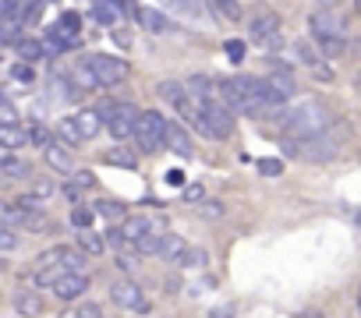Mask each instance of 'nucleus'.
Listing matches in <instances>:
<instances>
[{
    "instance_id": "obj_36",
    "label": "nucleus",
    "mask_w": 361,
    "mask_h": 318,
    "mask_svg": "<svg viewBox=\"0 0 361 318\" xmlns=\"http://www.w3.org/2000/svg\"><path fill=\"white\" fill-rule=\"evenodd\" d=\"M11 78H15V82H25V85H33V78H36L33 64H28V68H25V64H15V68H11Z\"/></svg>"
},
{
    "instance_id": "obj_40",
    "label": "nucleus",
    "mask_w": 361,
    "mask_h": 318,
    "mask_svg": "<svg viewBox=\"0 0 361 318\" xmlns=\"http://www.w3.org/2000/svg\"><path fill=\"white\" fill-rule=\"evenodd\" d=\"M163 180H167V187H188L185 184V170H167Z\"/></svg>"
},
{
    "instance_id": "obj_24",
    "label": "nucleus",
    "mask_w": 361,
    "mask_h": 318,
    "mask_svg": "<svg viewBox=\"0 0 361 318\" xmlns=\"http://www.w3.org/2000/svg\"><path fill=\"white\" fill-rule=\"evenodd\" d=\"M57 135L64 138V142H71V145H82V142H85L82 131H78V120H75V117H60V120H57Z\"/></svg>"
},
{
    "instance_id": "obj_10",
    "label": "nucleus",
    "mask_w": 361,
    "mask_h": 318,
    "mask_svg": "<svg viewBox=\"0 0 361 318\" xmlns=\"http://www.w3.org/2000/svg\"><path fill=\"white\" fill-rule=\"evenodd\" d=\"M110 297H113V304H120V308H128V311H149V297L142 294V286L138 283H131V279H117L113 286H110Z\"/></svg>"
},
{
    "instance_id": "obj_3",
    "label": "nucleus",
    "mask_w": 361,
    "mask_h": 318,
    "mask_svg": "<svg viewBox=\"0 0 361 318\" xmlns=\"http://www.w3.org/2000/svg\"><path fill=\"white\" fill-rule=\"evenodd\" d=\"M195 127L209 138H230L234 135V113H230V106L220 100V95L216 100H202V113H198Z\"/></svg>"
},
{
    "instance_id": "obj_31",
    "label": "nucleus",
    "mask_w": 361,
    "mask_h": 318,
    "mask_svg": "<svg viewBox=\"0 0 361 318\" xmlns=\"http://www.w3.org/2000/svg\"><path fill=\"white\" fill-rule=\"evenodd\" d=\"M185 244H188V241H180L177 234H167V241H163V251H160V254H163L167 262H177V254L185 251Z\"/></svg>"
},
{
    "instance_id": "obj_19",
    "label": "nucleus",
    "mask_w": 361,
    "mask_h": 318,
    "mask_svg": "<svg viewBox=\"0 0 361 318\" xmlns=\"http://www.w3.org/2000/svg\"><path fill=\"white\" fill-rule=\"evenodd\" d=\"M0 174H4L8 180H21V177H33V167L25 163V159H15L11 152L0 159Z\"/></svg>"
},
{
    "instance_id": "obj_20",
    "label": "nucleus",
    "mask_w": 361,
    "mask_h": 318,
    "mask_svg": "<svg viewBox=\"0 0 361 318\" xmlns=\"http://www.w3.org/2000/svg\"><path fill=\"white\" fill-rule=\"evenodd\" d=\"M174 265H177V269H202V265H205V251L195 247V244H185V251L177 254Z\"/></svg>"
},
{
    "instance_id": "obj_2",
    "label": "nucleus",
    "mask_w": 361,
    "mask_h": 318,
    "mask_svg": "<svg viewBox=\"0 0 361 318\" xmlns=\"http://www.w3.org/2000/svg\"><path fill=\"white\" fill-rule=\"evenodd\" d=\"M220 100L237 110V113H259L262 106H269V95H266V78H248V75H237L216 85Z\"/></svg>"
},
{
    "instance_id": "obj_7",
    "label": "nucleus",
    "mask_w": 361,
    "mask_h": 318,
    "mask_svg": "<svg viewBox=\"0 0 361 318\" xmlns=\"http://www.w3.org/2000/svg\"><path fill=\"white\" fill-rule=\"evenodd\" d=\"M85 64L93 68V75L100 78L103 88H113V85H120L128 78V64L120 57H113V53H93V57H85Z\"/></svg>"
},
{
    "instance_id": "obj_16",
    "label": "nucleus",
    "mask_w": 361,
    "mask_h": 318,
    "mask_svg": "<svg viewBox=\"0 0 361 318\" xmlns=\"http://www.w3.org/2000/svg\"><path fill=\"white\" fill-rule=\"evenodd\" d=\"M68 82L78 88V92H93V88H103L100 85V78L93 75V68H89V64L85 60H78L75 64V68H71V75H68Z\"/></svg>"
},
{
    "instance_id": "obj_48",
    "label": "nucleus",
    "mask_w": 361,
    "mask_h": 318,
    "mask_svg": "<svg viewBox=\"0 0 361 318\" xmlns=\"http://www.w3.org/2000/svg\"><path fill=\"white\" fill-rule=\"evenodd\" d=\"M354 8H358V18H361V0H354Z\"/></svg>"
},
{
    "instance_id": "obj_30",
    "label": "nucleus",
    "mask_w": 361,
    "mask_h": 318,
    "mask_svg": "<svg viewBox=\"0 0 361 318\" xmlns=\"http://www.w3.org/2000/svg\"><path fill=\"white\" fill-rule=\"evenodd\" d=\"M93 219H96V209H89V205H75L71 209V223L78 230H89V227H93Z\"/></svg>"
},
{
    "instance_id": "obj_13",
    "label": "nucleus",
    "mask_w": 361,
    "mask_h": 318,
    "mask_svg": "<svg viewBox=\"0 0 361 318\" xmlns=\"http://www.w3.org/2000/svg\"><path fill=\"white\" fill-rule=\"evenodd\" d=\"M167 149H170L174 156H180V159H192V156H195L192 135H188L177 120H170V127H167Z\"/></svg>"
},
{
    "instance_id": "obj_26",
    "label": "nucleus",
    "mask_w": 361,
    "mask_h": 318,
    "mask_svg": "<svg viewBox=\"0 0 361 318\" xmlns=\"http://www.w3.org/2000/svg\"><path fill=\"white\" fill-rule=\"evenodd\" d=\"M46 163H50L53 170H60V174H71V170H75L71 156H68L64 149H57V145H50V149H46Z\"/></svg>"
},
{
    "instance_id": "obj_28",
    "label": "nucleus",
    "mask_w": 361,
    "mask_h": 318,
    "mask_svg": "<svg viewBox=\"0 0 361 318\" xmlns=\"http://www.w3.org/2000/svg\"><path fill=\"white\" fill-rule=\"evenodd\" d=\"M163 241H167V234H163V230H153L149 237H142L135 247H138L142 254H160V251H163Z\"/></svg>"
},
{
    "instance_id": "obj_9",
    "label": "nucleus",
    "mask_w": 361,
    "mask_h": 318,
    "mask_svg": "<svg viewBox=\"0 0 361 318\" xmlns=\"http://www.w3.org/2000/svg\"><path fill=\"white\" fill-rule=\"evenodd\" d=\"M308 32L315 43H329V39H347V28H344V18L333 15V11H315L308 18Z\"/></svg>"
},
{
    "instance_id": "obj_37",
    "label": "nucleus",
    "mask_w": 361,
    "mask_h": 318,
    "mask_svg": "<svg viewBox=\"0 0 361 318\" xmlns=\"http://www.w3.org/2000/svg\"><path fill=\"white\" fill-rule=\"evenodd\" d=\"M319 46H322L326 57H340L347 50V39H329V43H319Z\"/></svg>"
},
{
    "instance_id": "obj_4",
    "label": "nucleus",
    "mask_w": 361,
    "mask_h": 318,
    "mask_svg": "<svg viewBox=\"0 0 361 318\" xmlns=\"http://www.w3.org/2000/svg\"><path fill=\"white\" fill-rule=\"evenodd\" d=\"M337 142L329 135H315V138H287L284 142V152L301 159V163H329L337 156Z\"/></svg>"
},
{
    "instance_id": "obj_42",
    "label": "nucleus",
    "mask_w": 361,
    "mask_h": 318,
    "mask_svg": "<svg viewBox=\"0 0 361 318\" xmlns=\"http://www.w3.org/2000/svg\"><path fill=\"white\" fill-rule=\"evenodd\" d=\"M185 198L188 202H202V184H188L185 187Z\"/></svg>"
},
{
    "instance_id": "obj_33",
    "label": "nucleus",
    "mask_w": 361,
    "mask_h": 318,
    "mask_svg": "<svg viewBox=\"0 0 361 318\" xmlns=\"http://www.w3.org/2000/svg\"><path fill=\"white\" fill-rule=\"evenodd\" d=\"M103 163H110V167H128V170H131V167H135V156L124 152V149H113V152L103 156Z\"/></svg>"
},
{
    "instance_id": "obj_14",
    "label": "nucleus",
    "mask_w": 361,
    "mask_h": 318,
    "mask_svg": "<svg viewBox=\"0 0 361 318\" xmlns=\"http://www.w3.org/2000/svg\"><path fill=\"white\" fill-rule=\"evenodd\" d=\"M117 234L124 237V244H138L142 237H149V234H153V223H149L145 216H128V219L117 227Z\"/></svg>"
},
{
    "instance_id": "obj_44",
    "label": "nucleus",
    "mask_w": 361,
    "mask_h": 318,
    "mask_svg": "<svg viewBox=\"0 0 361 318\" xmlns=\"http://www.w3.org/2000/svg\"><path fill=\"white\" fill-rule=\"evenodd\" d=\"M198 212H205V216H220L223 209H220V202H205V205H198Z\"/></svg>"
},
{
    "instance_id": "obj_6",
    "label": "nucleus",
    "mask_w": 361,
    "mask_h": 318,
    "mask_svg": "<svg viewBox=\"0 0 361 318\" xmlns=\"http://www.w3.org/2000/svg\"><path fill=\"white\" fill-rule=\"evenodd\" d=\"M100 113H103V124H107V131H110L113 138L135 135V131H138V120H142L138 106H131V103H103Z\"/></svg>"
},
{
    "instance_id": "obj_50",
    "label": "nucleus",
    "mask_w": 361,
    "mask_h": 318,
    "mask_svg": "<svg viewBox=\"0 0 361 318\" xmlns=\"http://www.w3.org/2000/svg\"><path fill=\"white\" fill-rule=\"evenodd\" d=\"M358 227H361V212H358Z\"/></svg>"
},
{
    "instance_id": "obj_35",
    "label": "nucleus",
    "mask_w": 361,
    "mask_h": 318,
    "mask_svg": "<svg viewBox=\"0 0 361 318\" xmlns=\"http://www.w3.org/2000/svg\"><path fill=\"white\" fill-rule=\"evenodd\" d=\"M68 318H103V308H100V304H93V301H85V304H78Z\"/></svg>"
},
{
    "instance_id": "obj_27",
    "label": "nucleus",
    "mask_w": 361,
    "mask_h": 318,
    "mask_svg": "<svg viewBox=\"0 0 361 318\" xmlns=\"http://www.w3.org/2000/svg\"><path fill=\"white\" fill-rule=\"evenodd\" d=\"M209 4H213L216 18H223V21H237L241 18V4H237V0H209Z\"/></svg>"
},
{
    "instance_id": "obj_23",
    "label": "nucleus",
    "mask_w": 361,
    "mask_h": 318,
    "mask_svg": "<svg viewBox=\"0 0 361 318\" xmlns=\"http://www.w3.org/2000/svg\"><path fill=\"white\" fill-rule=\"evenodd\" d=\"M103 247H107V241L100 237V234H93V230H82L78 234V251H85V254H103Z\"/></svg>"
},
{
    "instance_id": "obj_38",
    "label": "nucleus",
    "mask_w": 361,
    "mask_h": 318,
    "mask_svg": "<svg viewBox=\"0 0 361 318\" xmlns=\"http://www.w3.org/2000/svg\"><path fill=\"white\" fill-rule=\"evenodd\" d=\"M227 57L234 64H241V60H245V43H241V39H227Z\"/></svg>"
},
{
    "instance_id": "obj_15",
    "label": "nucleus",
    "mask_w": 361,
    "mask_h": 318,
    "mask_svg": "<svg viewBox=\"0 0 361 318\" xmlns=\"http://www.w3.org/2000/svg\"><path fill=\"white\" fill-rule=\"evenodd\" d=\"M135 21H138L145 32H167V28H170V18H167L163 11L145 8V4H138V8H135Z\"/></svg>"
},
{
    "instance_id": "obj_41",
    "label": "nucleus",
    "mask_w": 361,
    "mask_h": 318,
    "mask_svg": "<svg viewBox=\"0 0 361 318\" xmlns=\"http://www.w3.org/2000/svg\"><path fill=\"white\" fill-rule=\"evenodd\" d=\"M33 145H43V149H50L53 142H50V135L43 131V127H33Z\"/></svg>"
},
{
    "instance_id": "obj_1",
    "label": "nucleus",
    "mask_w": 361,
    "mask_h": 318,
    "mask_svg": "<svg viewBox=\"0 0 361 318\" xmlns=\"http://www.w3.org/2000/svg\"><path fill=\"white\" fill-rule=\"evenodd\" d=\"M333 110L319 100H305L290 110H284V135L287 138H315V135H326L333 127Z\"/></svg>"
},
{
    "instance_id": "obj_25",
    "label": "nucleus",
    "mask_w": 361,
    "mask_h": 318,
    "mask_svg": "<svg viewBox=\"0 0 361 318\" xmlns=\"http://www.w3.org/2000/svg\"><path fill=\"white\" fill-rule=\"evenodd\" d=\"M96 212H100L103 219H110V223H124V219H128V209L120 205V202H110V198L96 202Z\"/></svg>"
},
{
    "instance_id": "obj_49",
    "label": "nucleus",
    "mask_w": 361,
    "mask_h": 318,
    "mask_svg": "<svg viewBox=\"0 0 361 318\" xmlns=\"http://www.w3.org/2000/svg\"><path fill=\"white\" fill-rule=\"evenodd\" d=\"M358 308H361V286H358Z\"/></svg>"
},
{
    "instance_id": "obj_17",
    "label": "nucleus",
    "mask_w": 361,
    "mask_h": 318,
    "mask_svg": "<svg viewBox=\"0 0 361 318\" xmlns=\"http://www.w3.org/2000/svg\"><path fill=\"white\" fill-rule=\"evenodd\" d=\"M75 120H78V131H82L85 142H89V138H96V135H100V127H107L100 110H82V113H75Z\"/></svg>"
},
{
    "instance_id": "obj_39",
    "label": "nucleus",
    "mask_w": 361,
    "mask_h": 318,
    "mask_svg": "<svg viewBox=\"0 0 361 318\" xmlns=\"http://www.w3.org/2000/svg\"><path fill=\"white\" fill-rule=\"evenodd\" d=\"M15 244H18L15 230H11V227H4V230H0V251H15Z\"/></svg>"
},
{
    "instance_id": "obj_18",
    "label": "nucleus",
    "mask_w": 361,
    "mask_h": 318,
    "mask_svg": "<svg viewBox=\"0 0 361 318\" xmlns=\"http://www.w3.org/2000/svg\"><path fill=\"white\" fill-rule=\"evenodd\" d=\"M33 142V131L28 127H0V145H4L8 152H15V149H21V145H28Z\"/></svg>"
},
{
    "instance_id": "obj_45",
    "label": "nucleus",
    "mask_w": 361,
    "mask_h": 318,
    "mask_svg": "<svg viewBox=\"0 0 361 318\" xmlns=\"http://www.w3.org/2000/svg\"><path fill=\"white\" fill-rule=\"evenodd\" d=\"M33 195H36V198H50V195H53V184H36Z\"/></svg>"
},
{
    "instance_id": "obj_8",
    "label": "nucleus",
    "mask_w": 361,
    "mask_h": 318,
    "mask_svg": "<svg viewBox=\"0 0 361 318\" xmlns=\"http://www.w3.org/2000/svg\"><path fill=\"white\" fill-rule=\"evenodd\" d=\"M248 32L255 36V43L262 46H277L280 43V15L277 11H269V8H259L248 21Z\"/></svg>"
},
{
    "instance_id": "obj_12",
    "label": "nucleus",
    "mask_w": 361,
    "mask_h": 318,
    "mask_svg": "<svg viewBox=\"0 0 361 318\" xmlns=\"http://www.w3.org/2000/svg\"><path fill=\"white\" fill-rule=\"evenodd\" d=\"M297 92V82L290 71H273L266 78V95H269V106H277V103H287L290 95Z\"/></svg>"
},
{
    "instance_id": "obj_22",
    "label": "nucleus",
    "mask_w": 361,
    "mask_h": 318,
    "mask_svg": "<svg viewBox=\"0 0 361 318\" xmlns=\"http://www.w3.org/2000/svg\"><path fill=\"white\" fill-rule=\"evenodd\" d=\"M15 50H18V57H21V60H28V64H36V60H43V57L50 53V50H46V43H39V39H21Z\"/></svg>"
},
{
    "instance_id": "obj_34",
    "label": "nucleus",
    "mask_w": 361,
    "mask_h": 318,
    "mask_svg": "<svg viewBox=\"0 0 361 318\" xmlns=\"http://www.w3.org/2000/svg\"><path fill=\"white\" fill-rule=\"evenodd\" d=\"M255 170H259L262 177H280V174H284V163H280V159H259Z\"/></svg>"
},
{
    "instance_id": "obj_21",
    "label": "nucleus",
    "mask_w": 361,
    "mask_h": 318,
    "mask_svg": "<svg viewBox=\"0 0 361 318\" xmlns=\"http://www.w3.org/2000/svg\"><path fill=\"white\" fill-rule=\"evenodd\" d=\"M15 308H18V315H39L43 311V301H39V294L36 290H21V294H15Z\"/></svg>"
},
{
    "instance_id": "obj_46",
    "label": "nucleus",
    "mask_w": 361,
    "mask_h": 318,
    "mask_svg": "<svg viewBox=\"0 0 361 318\" xmlns=\"http://www.w3.org/2000/svg\"><path fill=\"white\" fill-rule=\"evenodd\" d=\"M297 318H322V315H319V311H301Z\"/></svg>"
},
{
    "instance_id": "obj_29",
    "label": "nucleus",
    "mask_w": 361,
    "mask_h": 318,
    "mask_svg": "<svg viewBox=\"0 0 361 318\" xmlns=\"http://www.w3.org/2000/svg\"><path fill=\"white\" fill-rule=\"evenodd\" d=\"M21 25L25 21H4V25H0V43H4V46H18L21 43Z\"/></svg>"
},
{
    "instance_id": "obj_11",
    "label": "nucleus",
    "mask_w": 361,
    "mask_h": 318,
    "mask_svg": "<svg viewBox=\"0 0 361 318\" xmlns=\"http://www.w3.org/2000/svg\"><path fill=\"white\" fill-rule=\"evenodd\" d=\"M50 290H53V297L57 301H78L85 290H89V276L78 269V272H64V276H60L53 286H50Z\"/></svg>"
},
{
    "instance_id": "obj_47",
    "label": "nucleus",
    "mask_w": 361,
    "mask_h": 318,
    "mask_svg": "<svg viewBox=\"0 0 361 318\" xmlns=\"http://www.w3.org/2000/svg\"><path fill=\"white\" fill-rule=\"evenodd\" d=\"M354 88H358V92H361V71H358V75H354Z\"/></svg>"
},
{
    "instance_id": "obj_5",
    "label": "nucleus",
    "mask_w": 361,
    "mask_h": 318,
    "mask_svg": "<svg viewBox=\"0 0 361 318\" xmlns=\"http://www.w3.org/2000/svg\"><path fill=\"white\" fill-rule=\"evenodd\" d=\"M167 127H170V120L160 113V110H142V120H138V131H135V138H138V149L142 152H160L163 145H167Z\"/></svg>"
},
{
    "instance_id": "obj_43",
    "label": "nucleus",
    "mask_w": 361,
    "mask_h": 318,
    "mask_svg": "<svg viewBox=\"0 0 361 318\" xmlns=\"http://www.w3.org/2000/svg\"><path fill=\"white\" fill-rule=\"evenodd\" d=\"M75 184H78V187H93V174H89V170H78V174H75Z\"/></svg>"
},
{
    "instance_id": "obj_32",
    "label": "nucleus",
    "mask_w": 361,
    "mask_h": 318,
    "mask_svg": "<svg viewBox=\"0 0 361 318\" xmlns=\"http://www.w3.org/2000/svg\"><path fill=\"white\" fill-rule=\"evenodd\" d=\"M15 124H18V110L11 103V95H4L0 100V127H15Z\"/></svg>"
}]
</instances>
